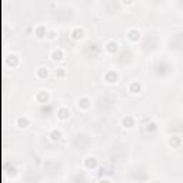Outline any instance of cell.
<instances>
[{"label":"cell","instance_id":"1","mask_svg":"<svg viewBox=\"0 0 183 183\" xmlns=\"http://www.w3.org/2000/svg\"><path fill=\"white\" fill-rule=\"evenodd\" d=\"M119 79V76L117 73L114 72V70H109L108 73L104 75V80L108 82V83H110V85H113V83H116Z\"/></svg>","mask_w":183,"mask_h":183},{"label":"cell","instance_id":"2","mask_svg":"<svg viewBox=\"0 0 183 183\" xmlns=\"http://www.w3.org/2000/svg\"><path fill=\"white\" fill-rule=\"evenodd\" d=\"M129 92L130 93H133V95L140 93V92H142V85H140L139 82H132V83L129 85Z\"/></svg>","mask_w":183,"mask_h":183},{"label":"cell","instance_id":"3","mask_svg":"<svg viewBox=\"0 0 183 183\" xmlns=\"http://www.w3.org/2000/svg\"><path fill=\"white\" fill-rule=\"evenodd\" d=\"M57 117L60 119V120H66V119L70 117V110L67 108H62L57 112Z\"/></svg>","mask_w":183,"mask_h":183},{"label":"cell","instance_id":"4","mask_svg":"<svg viewBox=\"0 0 183 183\" xmlns=\"http://www.w3.org/2000/svg\"><path fill=\"white\" fill-rule=\"evenodd\" d=\"M127 37H129L130 42H137L140 39V32L137 29H133V30H130V32L127 33Z\"/></svg>","mask_w":183,"mask_h":183},{"label":"cell","instance_id":"5","mask_svg":"<svg viewBox=\"0 0 183 183\" xmlns=\"http://www.w3.org/2000/svg\"><path fill=\"white\" fill-rule=\"evenodd\" d=\"M72 37L76 39V40H82V39L85 37V30H83V29H80V27L75 29V30H73V33H72Z\"/></svg>","mask_w":183,"mask_h":183},{"label":"cell","instance_id":"6","mask_svg":"<svg viewBox=\"0 0 183 183\" xmlns=\"http://www.w3.org/2000/svg\"><path fill=\"white\" fill-rule=\"evenodd\" d=\"M63 56H65V54H63V52H62V50H53V52H52V54H50V57H52V60H53V62H60V60L63 59Z\"/></svg>","mask_w":183,"mask_h":183},{"label":"cell","instance_id":"7","mask_svg":"<svg viewBox=\"0 0 183 183\" xmlns=\"http://www.w3.org/2000/svg\"><path fill=\"white\" fill-rule=\"evenodd\" d=\"M106 50H108L109 53H116L119 50V43H116V42H109L108 44H106Z\"/></svg>","mask_w":183,"mask_h":183},{"label":"cell","instance_id":"8","mask_svg":"<svg viewBox=\"0 0 183 183\" xmlns=\"http://www.w3.org/2000/svg\"><path fill=\"white\" fill-rule=\"evenodd\" d=\"M122 124H123V127H126V129H132V127L135 126V120H133V117L127 116V117H124V119H123Z\"/></svg>","mask_w":183,"mask_h":183},{"label":"cell","instance_id":"9","mask_svg":"<svg viewBox=\"0 0 183 183\" xmlns=\"http://www.w3.org/2000/svg\"><path fill=\"white\" fill-rule=\"evenodd\" d=\"M79 108H82L83 110H86V109H89V106H90V100L87 99V97H83V99H79Z\"/></svg>","mask_w":183,"mask_h":183},{"label":"cell","instance_id":"10","mask_svg":"<svg viewBox=\"0 0 183 183\" xmlns=\"http://www.w3.org/2000/svg\"><path fill=\"white\" fill-rule=\"evenodd\" d=\"M96 165H97L96 157H87L86 160H85V166L89 167V169H93V167H96Z\"/></svg>","mask_w":183,"mask_h":183},{"label":"cell","instance_id":"11","mask_svg":"<svg viewBox=\"0 0 183 183\" xmlns=\"http://www.w3.org/2000/svg\"><path fill=\"white\" fill-rule=\"evenodd\" d=\"M16 124L20 127V129H24V127L29 126V119L27 117H19L17 119V122H16Z\"/></svg>","mask_w":183,"mask_h":183},{"label":"cell","instance_id":"12","mask_svg":"<svg viewBox=\"0 0 183 183\" xmlns=\"http://www.w3.org/2000/svg\"><path fill=\"white\" fill-rule=\"evenodd\" d=\"M36 75H37L39 79H43V77H47V75H49L47 67H39L37 72H36Z\"/></svg>","mask_w":183,"mask_h":183},{"label":"cell","instance_id":"13","mask_svg":"<svg viewBox=\"0 0 183 183\" xmlns=\"http://www.w3.org/2000/svg\"><path fill=\"white\" fill-rule=\"evenodd\" d=\"M49 136H50V139L53 140V142H57V140H60V137H62V132H60V130H56V129H54Z\"/></svg>","mask_w":183,"mask_h":183},{"label":"cell","instance_id":"14","mask_svg":"<svg viewBox=\"0 0 183 183\" xmlns=\"http://www.w3.org/2000/svg\"><path fill=\"white\" fill-rule=\"evenodd\" d=\"M56 73V76H65L66 75V70H65V67H59V69L54 72Z\"/></svg>","mask_w":183,"mask_h":183},{"label":"cell","instance_id":"15","mask_svg":"<svg viewBox=\"0 0 183 183\" xmlns=\"http://www.w3.org/2000/svg\"><path fill=\"white\" fill-rule=\"evenodd\" d=\"M46 37L50 39V40H54V39L57 37V36H56V32H50V33L47 34V36H46Z\"/></svg>","mask_w":183,"mask_h":183},{"label":"cell","instance_id":"16","mask_svg":"<svg viewBox=\"0 0 183 183\" xmlns=\"http://www.w3.org/2000/svg\"><path fill=\"white\" fill-rule=\"evenodd\" d=\"M132 3H133V0H123V5H132Z\"/></svg>","mask_w":183,"mask_h":183}]
</instances>
